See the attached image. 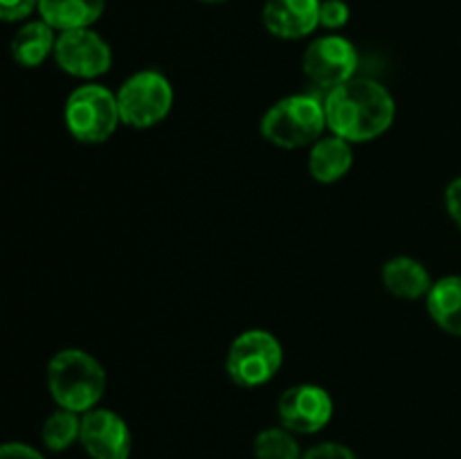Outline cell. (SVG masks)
Listing matches in <instances>:
<instances>
[{
	"instance_id": "obj_1",
	"label": "cell",
	"mask_w": 461,
	"mask_h": 459,
	"mask_svg": "<svg viewBox=\"0 0 461 459\" xmlns=\"http://www.w3.org/2000/svg\"><path fill=\"white\" fill-rule=\"evenodd\" d=\"M327 126L333 135L351 144L372 142L392 129L396 102L376 79L354 76L324 94Z\"/></svg>"
},
{
	"instance_id": "obj_2",
	"label": "cell",
	"mask_w": 461,
	"mask_h": 459,
	"mask_svg": "<svg viewBox=\"0 0 461 459\" xmlns=\"http://www.w3.org/2000/svg\"><path fill=\"white\" fill-rule=\"evenodd\" d=\"M45 382L54 403L63 410L86 414L99 408L108 376L104 364L84 349H61L50 358Z\"/></svg>"
},
{
	"instance_id": "obj_3",
	"label": "cell",
	"mask_w": 461,
	"mask_h": 459,
	"mask_svg": "<svg viewBox=\"0 0 461 459\" xmlns=\"http://www.w3.org/2000/svg\"><path fill=\"white\" fill-rule=\"evenodd\" d=\"M324 129H329L324 99L309 93L288 94L275 102L259 124L266 142L279 148H311L322 138Z\"/></svg>"
},
{
	"instance_id": "obj_4",
	"label": "cell",
	"mask_w": 461,
	"mask_h": 459,
	"mask_svg": "<svg viewBox=\"0 0 461 459\" xmlns=\"http://www.w3.org/2000/svg\"><path fill=\"white\" fill-rule=\"evenodd\" d=\"M63 122L77 142L104 144L122 124L117 93L93 81L79 86L68 94Z\"/></svg>"
},
{
	"instance_id": "obj_5",
	"label": "cell",
	"mask_w": 461,
	"mask_h": 459,
	"mask_svg": "<svg viewBox=\"0 0 461 459\" xmlns=\"http://www.w3.org/2000/svg\"><path fill=\"white\" fill-rule=\"evenodd\" d=\"M284 364L282 342L266 328L239 333L225 356V372L239 387L255 390L277 376Z\"/></svg>"
},
{
	"instance_id": "obj_6",
	"label": "cell",
	"mask_w": 461,
	"mask_h": 459,
	"mask_svg": "<svg viewBox=\"0 0 461 459\" xmlns=\"http://www.w3.org/2000/svg\"><path fill=\"white\" fill-rule=\"evenodd\" d=\"M122 124L151 129L167 120L174 106V86L160 70L133 72L117 90Z\"/></svg>"
},
{
	"instance_id": "obj_7",
	"label": "cell",
	"mask_w": 461,
	"mask_h": 459,
	"mask_svg": "<svg viewBox=\"0 0 461 459\" xmlns=\"http://www.w3.org/2000/svg\"><path fill=\"white\" fill-rule=\"evenodd\" d=\"M358 50L349 39L338 34L320 36L311 40L302 58L306 79L320 90H333L354 79L358 72Z\"/></svg>"
},
{
	"instance_id": "obj_8",
	"label": "cell",
	"mask_w": 461,
	"mask_h": 459,
	"mask_svg": "<svg viewBox=\"0 0 461 459\" xmlns=\"http://www.w3.org/2000/svg\"><path fill=\"white\" fill-rule=\"evenodd\" d=\"M54 61L66 75L77 79H97L113 66V50L108 40L93 27L59 32L54 45Z\"/></svg>"
},
{
	"instance_id": "obj_9",
	"label": "cell",
	"mask_w": 461,
	"mask_h": 459,
	"mask_svg": "<svg viewBox=\"0 0 461 459\" xmlns=\"http://www.w3.org/2000/svg\"><path fill=\"white\" fill-rule=\"evenodd\" d=\"M279 426L295 435H315L333 418V399L315 382H300L282 392L277 400Z\"/></svg>"
},
{
	"instance_id": "obj_10",
	"label": "cell",
	"mask_w": 461,
	"mask_h": 459,
	"mask_svg": "<svg viewBox=\"0 0 461 459\" xmlns=\"http://www.w3.org/2000/svg\"><path fill=\"white\" fill-rule=\"evenodd\" d=\"M79 444L90 459H129L133 436L115 410L95 408L81 414Z\"/></svg>"
},
{
	"instance_id": "obj_11",
	"label": "cell",
	"mask_w": 461,
	"mask_h": 459,
	"mask_svg": "<svg viewBox=\"0 0 461 459\" xmlns=\"http://www.w3.org/2000/svg\"><path fill=\"white\" fill-rule=\"evenodd\" d=\"M320 4L322 0H268L261 21L277 39H306L320 27Z\"/></svg>"
},
{
	"instance_id": "obj_12",
	"label": "cell",
	"mask_w": 461,
	"mask_h": 459,
	"mask_svg": "<svg viewBox=\"0 0 461 459\" xmlns=\"http://www.w3.org/2000/svg\"><path fill=\"white\" fill-rule=\"evenodd\" d=\"M354 166L351 142L338 135H322L309 151V174L322 184H333L345 178Z\"/></svg>"
},
{
	"instance_id": "obj_13",
	"label": "cell",
	"mask_w": 461,
	"mask_h": 459,
	"mask_svg": "<svg viewBox=\"0 0 461 459\" xmlns=\"http://www.w3.org/2000/svg\"><path fill=\"white\" fill-rule=\"evenodd\" d=\"M383 284L399 300H421L432 288V277L426 266L414 256H392L383 266Z\"/></svg>"
},
{
	"instance_id": "obj_14",
	"label": "cell",
	"mask_w": 461,
	"mask_h": 459,
	"mask_svg": "<svg viewBox=\"0 0 461 459\" xmlns=\"http://www.w3.org/2000/svg\"><path fill=\"white\" fill-rule=\"evenodd\" d=\"M106 0H39V14L57 32L93 27L102 18Z\"/></svg>"
},
{
	"instance_id": "obj_15",
	"label": "cell",
	"mask_w": 461,
	"mask_h": 459,
	"mask_svg": "<svg viewBox=\"0 0 461 459\" xmlns=\"http://www.w3.org/2000/svg\"><path fill=\"white\" fill-rule=\"evenodd\" d=\"M54 45H57L54 27L39 18V21H30L18 27L9 43V52L18 66L39 68L48 61L50 54H54Z\"/></svg>"
},
{
	"instance_id": "obj_16",
	"label": "cell",
	"mask_w": 461,
	"mask_h": 459,
	"mask_svg": "<svg viewBox=\"0 0 461 459\" xmlns=\"http://www.w3.org/2000/svg\"><path fill=\"white\" fill-rule=\"evenodd\" d=\"M426 306L441 331L461 338V274L437 279L428 292Z\"/></svg>"
},
{
	"instance_id": "obj_17",
	"label": "cell",
	"mask_w": 461,
	"mask_h": 459,
	"mask_svg": "<svg viewBox=\"0 0 461 459\" xmlns=\"http://www.w3.org/2000/svg\"><path fill=\"white\" fill-rule=\"evenodd\" d=\"M81 436V414L72 410H54L41 428V439L50 453H66Z\"/></svg>"
},
{
	"instance_id": "obj_18",
	"label": "cell",
	"mask_w": 461,
	"mask_h": 459,
	"mask_svg": "<svg viewBox=\"0 0 461 459\" xmlns=\"http://www.w3.org/2000/svg\"><path fill=\"white\" fill-rule=\"evenodd\" d=\"M252 450H255L257 459H302V454H304L295 432H291L284 426L261 430L255 436Z\"/></svg>"
},
{
	"instance_id": "obj_19",
	"label": "cell",
	"mask_w": 461,
	"mask_h": 459,
	"mask_svg": "<svg viewBox=\"0 0 461 459\" xmlns=\"http://www.w3.org/2000/svg\"><path fill=\"white\" fill-rule=\"evenodd\" d=\"M349 4L345 0H322V4H320V27L340 30L349 22Z\"/></svg>"
},
{
	"instance_id": "obj_20",
	"label": "cell",
	"mask_w": 461,
	"mask_h": 459,
	"mask_svg": "<svg viewBox=\"0 0 461 459\" xmlns=\"http://www.w3.org/2000/svg\"><path fill=\"white\" fill-rule=\"evenodd\" d=\"M302 459H360L349 446L338 444V441H322L315 444L302 454Z\"/></svg>"
},
{
	"instance_id": "obj_21",
	"label": "cell",
	"mask_w": 461,
	"mask_h": 459,
	"mask_svg": "<svg viewBox=\"0 0 461 459\" xmlns=\"http://www.w3.org/2000/svg\"><path fill=\"white\" fill-rule=\"evenodd\" d=\"M39 9V0H0V18L5 22L25 21Z\"/></svg>"
},
{
	"instance_id": "obj_22",
	"label": "cell",
	"mask_w": 461,
	"mask_h": 459,
	"mask_svg": "<svg viewBox=\"0 0 461 459\" xmlns=\"http://www.w3.org/2000/svg\"><path fill=\"white\" fill-rule=\"evenodd\" d=\"M444 201L446 212H448L450 219H453L455 223H457V228L461 230V176H457V178L446 187Z\"/></svg>"
},
{
	"instance_id": "obj_23",
	"label": "cell",
	"mask_w": 461,
	"mask_h": 459,
	"mask_svg": "<svg viewBox=\"0 0 461 459\" xmlns=\"http://www.w3.org/2000/svg\"><path fill=\"white\" fill-rule=\"evenodd\" d=\"M0 459H45L34 446L23 444V441H7L0 448Z\"/></svg>"
},
{
	"instance_id": "obj_24",
	"label": "cell",
	"mask_w": 461,
	"mask_h": 459,
	"mask_svg": "<svg viewBox=\"0 0 461 459\" xmlns=\"http://www.w3.org/2000/svg\"><path fill=\"white\" fill-rule=\"evenodd\" d=\"M201 3H205V4H223V3H228V0H201Z\"/></svg>"
}]
</instances>
